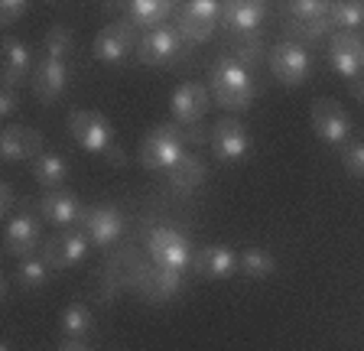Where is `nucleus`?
I'll return each mask as SVG.
<instances>
[{
  "instance_id": "nucleus-29",
  "label": "nucleus",
  "mask_w": 364,
  "mask_h": 351,
  "mask_svg": "<svg viewBox=\"0 0 364 351\" xmlns=\"http://www.w3.org/2000/svg\"><path fill=\"white\" fill-rule=\"evenodd\" d=\"M332 26L335 33H355L358 26H364V4H358V0L332 4Z\"/></svg>"
},
{
  "instance_id": "nucleus-16",
  "label": "nucleus",
  "mask_w": 364,
  "mask_h": 351,
  "mask_svg": "<svg viewBox=\"0 0 364 351\" xmlns=\"http://www.w3.org/2000/svg\"><path fill=\"white\" fill-rule=\"evenodd\" d=\"M43 153V134L26 124H10L4 127V137H0V156L4 163H26L36 160Z\"/></svg>"
},
{
  "instance_id": "nucleus-34",
  "label": "nucleus",
  "mask_w": 364,
  "mask_h": 351,
  "mask_svg": "<svg viewBox=\"0 0 364 351\" xmlns=\"http://www.w3.org/2000/svg\"><path fill=\"white\" fill-rule=\"evenodd\" d=\"M0 114H4V117H14L16 114V94L14 92L0 94Z\"/></svg>"
},
{
  "instance_id": "nucleus-20",
  "label": "nucleus",
  "mask_w": 364,
  "mask_h": 351,
  "mask_svg": "<svg viewBox=\"0 0 364 351\" xmlns=\"http://www.w3.org/2000/svg\"><path fill=\"white\" fill-rule=\"evenodd\" d=\"M33 94H36L43 104H53L65 94V85H68V65L59 59H43L36 62L33 69Z\"/></svg>"
},
{
  "instance_id": "nucleus-14",
  "label": "nucleus",
  "mask_w": 364,
  "mask_h": 351,
  "mask_svg": "<svg viewBox=\"0 0 364 351\" xmlns=\"http://www.w3.org/2000/svg\"><path fill=\"white\" fill-rule=\"evenodd\" d=\"M328 59L341 78L364 75V39L358 33H335L328 39Z\"/></svg>"
},
{
  "instance_id": "nucleus-38",
  "label": "nucleus",
  "mask_w": 364,
  "mask_h": 351,
  "mask_svg": "<svg viewBox=\"0 0 364 351\" xmlns=\"http://www.w3.org/2000/svg\"><path fill=\"white\" fill-rule=\"evenodd\" d=\"M0 351H10V342H4V345H0Z\"/></svg>"
},
{
  "instance_id": "nucleus-10",
  "label": "nucleus",
  "mask_w": 364,
  "mask_h": 351,
  "mask_svg": "<svg viewBox=\"0 0 364 351\" xmlns=\"http://www.w3.org/2000/svg\"><path fill=\"white\" fill-rule=\"evenodd\" d=\"M179 55H182V39H179V33L169 30V26L140 36V46H136V59H140V65H146V69H169Z\"/></svg>"
},
{
  "instance_id": "nucleus-7",
  "label": "nucleus",
  "mask_w": 364,
  "mask_h": 351,
  "mask_svg": "<svg viewBox=\"0 0 364 351\" xmlns=\"http://www.w3.org/2000/svg\"><path fill=\"white\" fill-rule=\"evenodd\" d=\"M221 23V4L215 0H189L176 10V26L182 43H205Z\"/></svg>"
},
{
  "instance_id": "nucleus-28",
  "label": "nucleus",
  "mask_w": 364,
  "mask_h": 351,
  "mask_svg": "<svg viewBox=\"0 0 364 351\" xmlns=\"http://www.w3.org/2000/svg\"><path fill=\"white\" fill-rule=\"evenodd\" d=\"M91 328H95V315H91V309L85 303H72L62 313V332H65V338H78L82 342Z\"/></svg>"
},
{
  "instance_id": "nucleus-17",
  "label": "nucleus",
  "mask_w": 364,
  "mask_h": 351,
  "mask_svg": "<svg viewBox=\"0 0 364 351\" xmlns=\"http://www.w3.org/2000/svg\"><path fill=\"white\" fill-rule=\"evenodd\" d=\"M208 104H212V94L208 88L198 82H182L173 92V101H169V111L179 124H198L205 114H208Z\"/></svg>"
},
{
  "instance_id": "nucleus-4",
  "label": "nucleus",
  "mask_w": 364,
  "mask_h": 351,
  "mask_svg": "<svg viewBox=\"0 0 364 351\" xmlns=\"http://www.w3.org/2000/svg\"><path fill=\"white\" fill-rule=\"evenodd\" d=\"M287 30L296 43L328 36L335 30L332 4L328 0H296V4H287Z\"/></svg>"
},
{
  "instance_id": "nucleus-1",
  "label": "nucleus",
  "mask_w": 364,
  "mask_h": 351,
  "mask_svg": "<svg viewBox=\"0 0 364 351\" xmlns=\"http://www.w3.org/2000/svg\"><path fill=\"white\" fill-rule=\"evenodd\" d=\"M212 94L225 111H247L257 98V82L247 65L221 55L212 69Z\"/></svg>"
},
{
  "instance_id": "nucleus-19",
  "label": "nucleus",
  "mask_w": 364,
  "mask_h": 351,
  "mask_svg": "<svg viewBox=\"0 0 364 351\" xmlns=\"http://www.w3.org/2000/svg\"><path fill=\"white\" fill-rule=\"evenodd\" d=\"M0 55H4V69H0V78H4V92H16L26 78H33V53L23 46L20 39H4L0 46Z\"/></svg>"
},
{
  "instance_id": "nucleus-5",
  "label": "nucleus",
  "mask_w": 364,
  "mask_h": 351,
  "mask_svg": "<svg viewBox=\"0 0 364 351\" xmlns=\"http://www.w3.org/2000/svg\"><path fill=\"white\" fill-rule=\"evenodd\" d=\"M267 65H270L273 78L287 88H299L306 85L312 72V55L303 43H296V39H280L277 46L267 53Z\"/></svg>"
},
{
  "instance_id": "nucleus-8",
  "label": "nucleus",
  "mask_w": 364,
  "mask_h": 351,
  "mask_svg": "<svg viewBox=\"0 0 364 351\" xmlns=\"http://www.w3.org/2000/svg\"><path fill=\"white\" fill-rule=\"evenodd\" d=\"M312 130L328 146H348L351 140V117L335 98L312 101Z\"/></svg>"
},
{
  "instance_id": "nucleus-36",
  "label": "nucleus",
  "mask_w": 364,
  "mask_h": 351,
  "mask_svg": "<svg viewBox=\"0 0 364 351\" xmlns=\"http://www.w3.org/2000/svg\"><path fill=\"white\" fill-rule=\"evenodd\" d=\"M59 351H88V345L78 342V338H65V342L59 345Z\"/></svg>"
},
{
  "instance_id": "nucleus-33",
  "label": "nucleus",
  "mask_w": 364,
  "mask_h": 351,
  "mask_svg": "<svg viewBox=\"0 0 364 351\" xmlns=\"http://www.w3.org/2000/svg\"><path fill=\"white\" fill-rule=\"evenodd\" d=\"M26 10H30V4H26V0H4V4H0V23H4V26L16 23Z\"/></svg>"
},
{
  "instance_id": "nucleus-24",
  "label": "nucleus",
  "mask_w": 364,
  "mask_h": 351,
  "mask_svg": "<svg viewBox=\"0 0 364 351\" xmlns=\"http://www.w3.org/2000/svg\"><path fill=\"white\" fill-rule=\"evenodd\" d=\"M39 212H43L46 222H53L55 228H62V231H68L85 215L82 205H78V199L65 189H55V192H49V195H43Z\"/></svg>"
},
{
  "instance_id": "nucleus-27",
  "label": "nucleus",
  "mask_w": 364,
  "mask_h": 351,
  "mask_svg": "<svg viewBox=\"0 0 364 351\" xmlns=\"http://www.w3.org/2000/svg\"><path fill=\"white\" fill-rule=\"evenodd\" d=\"M237 267H241V274L250 276V280H267V276L277 274V257H273L267 247H247V251L241 254V260H237Z\"/></svg>"
},
{
  "instance_id": "nucleus-3",
  "label": "nucleus",
  "mask_w": 364,
  "mask_h": 351,
  "mask_svg": "<svg viewBox=\"0 0 364 351\" xmlns=\"http://www.w3.org/2000/svg\"><path fill=\"white\" fill-rule=\"evenodd\" d=\"M68 134L75 137V144H82V150L111 156L117 166L124 163V156L114 150V127L101 111H72L68 114Z\"/></svg>"
},
{
  "instance_id": "nucleus-13",
  "label": "nucleus",
  "mask_w": 364,
  "mask_h": 351,
  "mask_svg": "<svg viewBox=\"0 0 364 351\" xmlns=\"http://www.w3.org/2000/svg\"><path fill=\"white\" fill-rule=\"evenodd\" d=\"M267 14L270 7L257 0H231V4H221V26L228 36H257Z\"/></svg>"
},
{
  "instance_id": "nucleus-21",
  "label": "nucleus",
  "mask_w": 364,
  "mask_h": 351,
  "mask_svg": "<svg viewBox=\"0 0 364 351\" xmlns=\"http://www.w3.org/2000/svg\"><path fill=\"white\" fill-rule=\"evenodd\" d=\"M237 267V257L228 244H208L198 247L196 257H192V270H196L202 280H228Z\"/></svg>"
},
{
  "instance_id": "nucleus-15",
  "label": "nucleus",
  "mask_w": 364,
  "mask_h": 351,
  "mask_svg": "<svg viewBox=\"0 0 364 351\" xmlns=\"http://www.w3.org/2000/svg\"><path fill=\"white\" fill-rule=\"evenodd\" d=\"M82 225H85V234L91 237V244H98V247H111L124 234V215H121V208H114V205L85 208Z\"/></svg>"
},
{
  "instance_id": "nucleus-37",
  "label": "nucleus",
  "mask_w": 364,
  "mask_h": 351,
  "mask_svg": "<svg viewBox=\"0 0 364 351\" xmlns=\"http://www.w3.org/2000/svg\"><path fill=\"white\" fill-rule=\"evenodd\" d=\"M351 94H355L358 101L364 104V75H358V78H351Z\"/></svg>"
},
{
  "instance_id": "nucleus-35",
  "label": "nucleus",
  "mask_w": 364,
  "mask_h": 351,
  "mask_svg": "<svg viewBox=\"0 0 364 351\" xmlns=\"http://www.w3.org/2000/svg\"><path fill=\"white\" fill-rule=\"evenodd\" d=\"M10 208H14V185L4 183L0 185V212L10 215Z\"/></svg>"
},
{
  "instance_id": "nucleus-11",
  "label": "nucleus",
  "mask_w": 364,
  "mask_h": 351,
  "mask_svg": "<svg viewBox=\"0 0 364 351\" xmlns=\"http://www.w3.org/2000/svg\"><path fill=\"white\" fill-rule=\"evenodd\" d=\"M208 144H212L218 160L237 163V160H244L250 150V134L237 117H221V121L212 127V134H208Z\"/></svg>"
},
{
  "instance_id": "nucleus-26",
  "label": "nucleus",
  "mask_w": 364,
  "mask_h": 351,
  "mask_svg": "<svg viewBox=\"0 0 364 351\" xmlns=\"http://www.w3.org/2000/svg\"><path fill=\"white\" fill-rule=\"evenodd\" d=\"M30 169H33V179L39 185H46V189H55V185H62L68 179V163L62 160L59 153H39Z\"/></svg>"
},
{
  "instance_id": "nucleus-18",
  "label": "nucleus",
  "mask_w": 364,
  "mask_h": 351,
  "mask_svg": "<svg viewBox=\"0 0 364 351\" xmlns=\"http://www.w3.org/2000/svg\"><path fill=\"white\" fill-rule=\"evenodd\" d=\"M39 244V222L36 215L23 212V215H14L7 222V228H4V254L7 257H33V251H36Z\"/></svg>"
},
{
  "instance_id": "nucleus-32",
  "label": "nucleus",
  "mask_w": 364,
  "mask_h": 351,
  "mask_svg": "<svg viewBox=\"0 0 364 351\" xmlns=\"http://www.w3.org/2000/svg\"><path fill=\"white\" fill-rule=\"evenodd\" d=\"M345 169L355 179H364V140H355V144L345 146Z\"/></svg>"
},
{
  "instance_id": "nucleus-30",
  "label": "nucleus",
  "mask_w": 364,
  "mask_h": 351,
  "mask_svg": "<svg viewBox=\"0 0 364 351\" xmlns=\"http://www.w3.org/2000/svg\"><path fill=\"white\" fill-rule=\"evenodd\" d=\"M49 274H53V267L43 260V254L20 260V267H16V280H20L23 290H39V286L49 280Z\"/></svg>"
},
{
  "instance_id": "nucleus-2",
  "label": "nucleus",
  "mask_w": 364,
  "mask_h": 351,
  "mask_svg": "<svg viewBox=\"0 0 364 351\" xmlns=\"http://www.w3.org/2000/svg\"><path fill=\"white\" fill-rule=\"evenodd\" d=\"M186 156V134L176 124H156L140 144V163L150 173H169Z\"/></svg>"
},
{
  "instance_id": "nucleus-9",
  "label": "nucleus",
  "mask_w": 364,
  "mask_h": 351,
  "mask_svg": "<svg viewBox=\"0 0 364 351\" xmlns=\"http://www.w3.org/2000/svg\"><path fill=\"white\" fill-rule=\"evenodd\" d=\"M140 46V39H136V30L127 23V20H114V23H107L105 30L95 36V43H91V53H95V59L98 62H107V65H117V62H124L134 49Z\"/></svg>"
},
{
  "instance_id": "nucleus-31",
  "label": "nucleus",
  "mask_w": 364,
  "mask_h": 351,
  "mask_svg": "<svg viewBox=\"0 0 364 351\" xmlns=\"http://www.w3.org/2000/svg\"><path fill=\"white\" fill-rule=\"evenodd\" d=\"M43 49H46V59H59V62H65L68 55H72V49H75L72 30H68V26H62V23H55L53 30L46 33Z\"/></svg>"
},
{
  "instance_id": "nucleus-6",
  "label": "nucleus",
  "mask_w": 364,
  "mask_h": 351,
  "mask_svg": "<svg viewBox=\"0 0 364 351\" xmlns=\"http://www.w3.org/2000/svg\"><path fill=\"white\" fill-rule=\"evenodd\" d=\"M146 254H150L156 267L173 270V274H182L186 267H192V257H196L189 237L173 228H163V225L146 231Z\"/></svg>"
},
{
  "instance_id": "nucleus-22",
  "label": "nucleus",
  "mask_w": 364,
  "mask_h": 351,
  "mask_svg": "<svg viewBox=\"0 0 364 351\" xmlns=\"http://www.w3.org/2000/svg\"><path fill=\"white\" fill-rule=\"evenodd\" d=\"M134 286H136V293L144 299H150V303H166V299H173L176 293H179V274L150 264V267H144L136 274Z\"/></svg>"
},
{
  "instance_id": "nucleus-12",
  "label": "nucleus",
  "mask_w": 364,
  "mask_h": 351,
  "mask_svg": "<svg viewBox=\"0 0 364 351\" xmlns=\"http://www.w3.org/2000/svg\"><path fill=\"white\" fill-rule=\"evenodd\" d=\"M88 234H82V231H62V234L49 237L43 244V260L49 264L53 270H72L75 264H82L85 257H88Z\"/></svg>"
},
{
  "instance_id": "nucleus-23",
  "label": "nucleus",
  "mask_w": 364,
  "mask_h": 351,
  "mask_svg": "<svg viewBox=\"0 0 364 351\" xmlns=\"http://www.w3.org/2000/svg\"><path fill=\"white\" fill-rule=\"evenodd\" d=\"M176 4H169V0H134V4H127V23L134 26V30H163V23H166L169 16H176Z\"/></svg>"
},
{
  "instance_id": "nucleus-25",
  "label": "nucleus",
  "mask_w": 364,
  "mask_h": 351,
  "mask_svg": "<svg viewBox=\"0 0 364 351\" xmlns=\"http://www.w3.org/2000/svg\"><path fill=\"white\" fill-rule=\"evenodd\" d=\"M169 185H173L176 192H196L198 185L205 183V176H208V166H205L202 156H196V153H186L179 163H176L173 169H169Z\"/></svg>"
}]
</instances>
